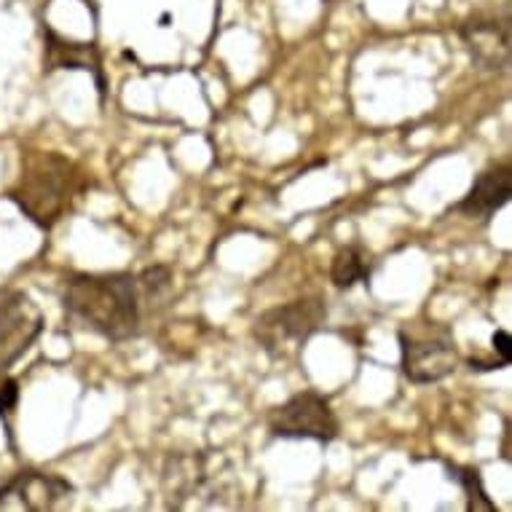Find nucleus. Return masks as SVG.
Wrapping results in <instances>:
<instances>
[{
    "mask_svg": "<svg viewBox=\"0 0 512 512\" xmlns=\"http://www.w3.org/2000/svg\"><path fill=\"white\" fill-rule=\"evenodd\" d=\"M19 403V384L17 378H0V416H9Z\"/></svg>",
    "mask_w": 512,
    "mask_h": 512,
    "instance_id": "nucleus-13",
    "label": "nucleus"
},
{
    "mask_svg": "<svg viewBox=\"0 0 512 512\" xmlns=\"http://www.w3.org/2000/svg\"><path fill=\"white\" fill-rule=\"evenodd\" d=\"M445 470H448V478L459 483L467 496V510L470 512H496V504L488 499V491L483 486V478H480V470L475 467H462V464L445 462Z\"/></svg>",
    "mask_w": 512,
    "mask_h": 512,
    "instance_id": "nucleus-12",
    "label": "nucleus"
},
{
    "mask_svg": "<svg viewBox=\"0 0 512 512\" xmlns=\"http://www.w3.org/2000/svg\"><path fill=\"white\" fill-rule=\"evenodd\" d=\"M86 188L89 175L76 161L59 153H27L22 159L19 183L11 188L9 196L35 226L51 228L73 210Z\"/></svg>",
    "mask_w": 512,
    "mask_h": 512,
    "instance_id": "nucleus-2",
    "label": "nucleus"
},
{
    "mask_svg": "<svg viewBox=\"0 0 512 512\" xmlns=\"http://www.w3.org/2000/svg\"><path fill=\"white\" fill-rule=\"evenodd\" d=\"M73 502V486L51 472H19L0 483V512H51Z\"/></svg>",
    "mask_w": 512,
    "mask_h": 512,
    "instance_id": "nucleus-7",
    "label": "nucleus"
},
{
    "mask_svg": "<svg viewBox=\"0 0 512 512\" xmlns=\"http://www.w3.org/2000/svg\"><path fill=\"white\" fill-rule=\"evenodd\" d=\"M370 274H373V261H370V252L360 244H346L344 250L336 252L333 266H330V282L338 290H352L360 282L368 285Z\"/></svg>",
    "mask_w": 512,
    "mask_h": 512,
    "instance_id": "nucleus-11",
    "label": "nucleus"
},
{
    "mask_svg": "<svg viewBox=\"0 0 512 512\" xmlns=\"http://www.w3.org/2000/svg\"><path fill=\"white\" fill-rule=\"evenodd\" d=\"M269 429L271 435L282 437V440L333 443L341 432V424H338V416L328 397H322L314 389H306L271 411Z\"/></svg>",
    "mask_w": 512,
    "mask_h": 512,
    "instance_id": "nucleus-5",
    "label": "nucleus"
},
{
    "mask_svg": "<svg viewBox=\"0 0 512 512\" xmlns=\"http://www.w3.org/2000/svg\"><path fill=\"white\" fill-rule=\"evenodd\" d=\"M462 41L472 51L475 62L488 70H502L510 62V19L475 17L459 27Z\"/></svg>",
    "mask_w": 512,
    "mask_h": 512,
    "instance_id": "nucleus-8",
    "label": "nucleus"
},
{
    "mask_svg": "<svg viewBox=\"0 0 512 512\" xmlns=\"http://www.w3.org/2000/svg\"><path fill=\"white\" fill-rule=\"evenodd\" d=\"M328 306L325 301L314 298H298V301L282 303L274 309L263 311L255 319V338L269 354H285L287 349H298L325 325Z\"/></svg>",
    "mask_w": 512,
    "mask_h": 512,
    "instance_id": "nucleus-4",
    "label": "nucleus"
},
{
    "mask_svg": "<svg viewBox=\"0 0 512 512\" xmlns=\"http://www.w3.org/2000/svg\"><path fill=\"white\" fill-rule=\"evenodd\" d=\"M43 314L19 290H0V378L41 336Z\"/></svg>",
    "mask_w": 512,
    "mask_h": 512,
    "instance_id": "nucleus-6",
    "label": "nucleus"
},
{
    "mask_svg": "<svg viewBox=\"0 0 512 512\" xmlns=\"http://www.w3.org/2000/svg\"><path fill=\"white\" fill-rule=\"evenodd\" d=\"M403 376L413 384H437L451 376L459 362L454 333L437 322H413L397 333Z\"/></svg>",
    "mask_w": 512,
    "mask_h": 512,
    "instance_id": "nucleus-3",
    "label": "nucleus"
},
{
    "mask_svg": "<svg viewBox=\"0 0 512 512\" xmlns=\"http://www.w3.org/2000/svg\"><path fill=\"white\" fill-rule=\"evenodd\" d=\"M46 38V68L49 70H86L97 81V89L105 97V76H102V59L94 43H78L62 38L51 27L43 30Z\"/></svg>",
    "mask_w": 512,
    "mask_h": 512,
    "instance_id": "nucleus-10",
    "label": "nucleus"
},
{
    "mask_svg": "<svg viewBox=\"0 0 512 512\" xmlns=\"http://www.w3.org/2000/svg\"><path fill=\"white\" fill-rule=\"evenodd\" d=\"M491 344H494V352L502 357L504 365H510L512 362V338L507 330H496L494 338H491Z\"/></svg>",
    "mask_w": 512,
    "mask_h": 512,
    "instance_id": "nucleus-14",
    "label": "nucleus"
},
{
    "mask_svg": "<svg viewBox=\"0 0 512 512\" xmlns=\"http://www.w3.org/2000/svg\"><path fill=\"white\" fill-rule=\"evenodd\" d=\"M172 271L151 266L140 274H70L62 306L70 317L108 341H132L143 333L145 314L169 298Z\"/></svg>",
    "mask_w": 512,
    "mask_h": 512,
    "instance_id": "nucleus-1",
    "label": "nucleus"
},
{
    "mask_svg": "<svg viewBox=\"0 0 512 512\" xmlns=\"http://www.w3.org/2000/svg\"><path fill=\"white\" fill-rule=\"evenodd\" d=\"M512 199V164H496V167L486 169L478 180L472 183L470 194L464 196L462 202L456 204L454 210L475 220L494 218L496 212L502 210L504 204Z\"/></svg>",
    "mask_w": 512,
    "mask_h": 512,
    "instance_id": "nucleus-9",
    "label": "nucleus"
}]
</instances>
